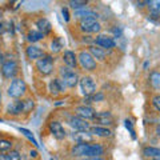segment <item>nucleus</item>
<instances>
[{"mask_svg": "<svg viewBox=\"0 0 160 160\" xmlns=\"http://www.w3.org/2000/svg\"><path fill=\"white\" fill-rule=\"evenodd\" d=\"M59 73H60V80L66 84V87L73 88L79 82L78 73L75 72L73 69L68 68V67H62L60 68V71H59Z\"/></svg>", "mask_w": 160, "mask_h": 160, "instance_id": "obj_1", "label": "nucleus"}, {"mask_svg": "<svg viewBox=\"0 0 160 160\" xmlns=\"http://www.w3.org/2000/svg\"><path fill=\"white\" fill-rule=\"evenodd\" d=\"M26 91H27V86L23 79H13L12 83L8 87V95L16 100L19 98H22L26 93Z\"/></svg>", "mask_w": 160, "mask_h": 160, "instance_id": "obj_2", "label": "nucleus"}, {"mask_svg": "<svg viewBox=\"0 0 160 160\" xmlns=\"http://www.w3.org/2000/svg\"><path fill=\"white\" fill-rule=\"evenodd\" d=\"M78 62L80 64V67L86 71H93L96 69V60L93 59V56L88 51H82L78 55Z\"/></svg>", "mask_w": 160, "mask_h": 160, "instance_id": "obj_3", "label": "nucleus"}, {"mask_svg": "<svg viewBox=\"0 0 160 160\" xmlns=\"http://www.w3.org/2000/svg\"><path fill=\"white\" fill-rule=\"evenodd\" d=\"M36 68L38 71L44 75V76H48L53 72V59L51 56H44L40 60L36 62Z\"/></svg>", "mask_w": 160, "mask_h": 160, "instance_id": "obj_4", "label": "nucleus"}, {"mask_svg": "<svg viewBox=\"0 0 160 160\" xmlns=\"http://www.w3.org/2000/svg\"><path fill=\"white\" fill-rule=\"evenodd\" d=\"M80 88H82V92L86 95V98L96 93V83L91 76H83L80 79Z\"/></svg>", "mask_w": 160, "mask_h": 160, "instance_id": "obj_5", "label": "nucleus"}, {"mask_svg": "<svg viewBox=\"0 0 160 160\" xmlns=\"http://www.w3.org/2000/svg\"><path fill=\"white\" fill-rule=\"evenodd\" d=\"M80 29L86 33H96L100 32L102 26L96 19H83L80 20Z\"/></svg>", "mask_w": 160, "mask_h": 160, "instance_id": "obj_6", "label": "nucleus"}, {"mask_svg": "<svg viewBox=\"0 0 160 160\" xmlns=\"http://www.w3.org/2000/svg\"><path fill=\"white\" fill-rule=\"evenodd\" d=\"M68 123L73 129L82 131V132H87V131H89V128H91V126H89V123L87 120H84L79 116H71L68 119Z\"/></svg>", "mask_w": 160, "mask_h": 160, "instance_id": "obj_7", "label": "nucleus"}, {"mask_svg": "<svg viewBox=\"0 0 160 160\" xmlns=\"http://www.w3.org/2000/svg\"><path fill=\"white\" fill-rule=\"evenodd\" d=\"M95 44L100 48L106 49V51L107 49H112V48H115V46H116L113 38L107 36V35H99V36H96L95 38Z\"/></svg>", "mask_w": 160, "mask_h": 160, "instance_id": "obj_8", "label": "nucleus"}, {"mask_svg": "<svg viewBox=\"0 0 160 160\" xmlns=\"http://www.w3.org/2000/svg\"><path fill=\"white\" fill-rule=\"evenodd\" d=\"M18 64L13 60H8L2 66V73L6 79H12L15 78V75L18 73Z\"/></svg>", "mask_w": 160, "mask_h": 160, "instance_id": "obj_9", "label": "nucleus"}, {"mask_svg": "<svg viewBox=\"0 0 160 160\" xmlns=\"http://www.w3.org/2000/svg\"><path fill=\"white\" fill-rule=\"evenodd\" d=\"M93 122L98 124V126H102V127H107V126H112L113 124V118L111 112L108 111H103V112H99L96 113Z\"/></svg>", "mask_w": 160, "mask_h": 160, "instance_id": "obj_10", "label": "nucleus"}, {"mask_svg": "<svg viewBox=\"0 0 160 160\" xmlns=\"http://www.w3.org/2000/svg\"><path fill=\"white\" fill-rule=\"evenodd\" d=\"M76 113L79 118H82L84 120H93L95 116H96V112H95V109L91 107V106H78L76 107Z\"/></svg>", "mask_w": 160, "mask_h": 160, "instance_id": "obj_11", "label": "nucleus"}, {"mask_svg": "<svg viewBox=\"0 0 160 160\" xmlns=\"http://www.w3.org/2000/svg\"><path fill=\"white\" fill-rule=\"evenodd\" d=\"M48 128H49V131H51L52 136L55 139H58V140H63L67 136L66 129H64V127L62 126V123H59V122H51Z\"/></svg>", "mask_w": 160, "mask_h": 160, "instance_id": "obj_12", "label": "nucleus"}, {"mask_svg": "<svg viewBox=\"0 0 160 160\" xmlns=\"http://www.w3.org/2000/svg\"><path fill=\"white\" fill-rule=\"evenodd\" d=\"M103 153H104V148L100 144H91V143L86 144L84 158H100Z\"/></svg>", "mask_w": 160, "mask_h": 160, "instance_id": "obj_13", "label": "nucleus"}, {"mask_svg": "<svg viewBox=\"0 0 160 160\" xmlns=\"http://www.w3.org/2000/svg\"><path fill=\"white\" fill-rule=\"evenodd\" d=\"M26 55H27V58L29 60H40L42 58L46 56V53H44L43 49L40 47H38V46H33V44H31V46L27 47Z\"/></svg>", "mask_w": 160, "mask_h": 160, "instance_id": "obj_14", "label": "nucleus"}, {"mask_svg": "<svg viewBox=\"0 0 160 160\" xmlns=\"http://www.w3.org/2000/svg\"><path fill=\"white\" fill-rule=\"evenodd\" d=\"M7 112L9 115H13V116H18V115L24 112V100H15V102L9 103L7 107Z\"/></svg>", "mask_w": 160, "mask_h": 160, "instance_id": "obj_15", "label": "nucleus"}, {"mask_svg": "<svg viewBox=\"0 0 160 160\" xmlns=\"http://www.w3.org/2000/svg\"><path fill=\"white\" fill-rule=\"evenodd\" d=\"M63 62L66 64V67L73 69L78 66V56L75 55V52L67 49V51H64V53H63Z\"/></svg>", "mask_w": 160, "mask_h": 160, "instance_id": "obj_16", "label": "nucleus"}, {"mask_svg": "<svg viewBox=\"0 0 160 160\" xmlns=\"http://www.w3.org/2000/svg\"><path fill=\"white\" fill-rule=\"evenodd\" d=\"M89 132L93 136H98V138H111L112 136L111 129L107 127H102V126H92L89 128Z\"/></svg>", "mask_w": 160, "mask_h": 160, "instance_id": "obj_17", "label": "nucleus"}, {"mask_svg": "<svg viewBox=\"0 0 160 160\" xmlns=\"http://www.w3.org/2000/svg\"><path fill=\"white\" fill-rule=\"evenodd\" d=\"M66 88V84H64L60 79H53L49 83V92H51L53 96H58L59 93H62Z\"/></svg>", "mask_w": 160, "mask_h": 160, "instance_id": "obj_18", "label": "nucleus"}, {"mask_svg": "<svg viewBox=\"0 0 160 160\" xmlns=\"http://www.w3.org/2000/svg\"><path fill=\"white\" fill-rule=\"evenodd\" d=\"M88 52L92 55L93 59H98V60H100V62H104L106 58H107V51L98 47V46H91L88 48Z\"/></svg>", "mask_w": 160, "mask_h": 160, "instance_id": "obj_19", "label": "nucleus"}, {"mask_svg": "<svg viewBox=\"0 0 160 160\" xmlns=\"http://www.w3.org/2000/svg\"><path fill=\"white\" fill-rule=\"evenodd\" d=\"M73 140L76 143H91L92 139H93V135L91 132H82V131H78L76 133L72 135Z\"/></svg>", "mask_w": 160, "mask_h": 160, "instance_id": "obj_20", "label": "nucleus"}, {"mask_svg": "<svg viewBox=\"0 0 160 160\" xmlns=\"http://www.w3.org/2000/svg\"><path fill=\"white\" fill-rule=\"evenodd\" d=\"M36 27H38V31H40L43 35L49 33V32H51V29H52L51 23H49L46 18L38 19V20H36Z\"/></svg>", "mask_w": 160, "mask_h": 160, "instance_id": "obj_21", "label": "nucleus"}, {"mask_svg": "<svg viewBox=\"0 0 160 160\" xmlns=\"http://www.w3.org/2000/svg\"><path fill=\"white\" fill-rule=\"evenodd\" d=\"M143 155H144V158L159 160L160 159V148H158V147H144L143 148Z\"/></svg>", "mask_w": 160, "mask_h": 160, "instance_id": "obj_22", "label": "nucleus"}, {"mask_svg": "<svg viewBox=\"0 0 160 160\" xmlns=\"http://www.w3.org/2000/svg\"><path fill=\"white\" fill-rule=\"evenodd\" d=\"M75 16L79 18L80 20H83V19H96V13H95L92 9H89V8H82V9H76L75 11Z\"/></svg>", "mask_w": 160, "mask_h": 160, "instance_id": "obj_23", "label": "nucleus"}, {"mask_svg": "<svg viewBox=\"0 0 160 160\" xmlns=\"http://www.w3.org/2000/svg\"><path fill=\"white\" fill-rule=\"evenodd\" d=\"M148 9L151 16H160V0H152V2H147Z\"/></svg>", "mask_w": 160, "mask_h": 160, "instance_id": "obj_24", "label": "nucleus"}, {"mask_svg": "<svg viewBox=\"0 0 160 160\" xmlns=\"http://www.w3.org/2000/svg\"><path fill=\"white\" fill-rule=\"evenodd\" d=\"M63 47H64V43H63L62 38H55V39L52 40V43H51V51H52V52L58 53V52L62 51Z\"/></svg>", "mask_w": 160, "mask_h": 160, "instance_id": "obj_25", "label": "nucleus"}, {"mask_svg": "<svg viewBox=\"0 0 160 160\" xmlns=\"http://www.w3.org/2000/svg\"><path fill=\"white\" fill-rule=\"evenodd\" d=\"M149 83H151V86L153 88H160V72L158 71H153L151 72V75H149Z\"/></svg>", "mask_w": 160, "mask_h": 160, "instance_id": "obj_26", "label": "nucleus"}, {"mask_svg": "<svg viewBox=\"0 0 160 160\" xmlns=\"http://www.w3.org/2000/svg\"><path fill=\"white\" fill-rule=\"evenodd\" d=\"M43 38H44V35L40 31H38V29H33V31H31L28 33V40L29 42H32V43L39 42V40H42Z\"/></svg>", "mask_w": 160, "mask_h": 160, "instance_id": "obj_27", "label": "nucleus"}, {"mask_svg": "<svg viewBox=\"0 0 160 160\" xmlns=\"http://www.w3.org/2000/svg\"><path fill=\"white\" fill-rule=\"evenodd\" d=\"M12 149V142L8 139H0V152H8Z\"/></svg>", "mask_w": 160, "mask_h": 160, "instance_id": "obj_28", "label": "nucleus"}, {"mask_svg": "<svg viewBox=\"0 0 160 160\" xmlns=\"http://www.w3.org/2000/svg\"><path fill=\"white\" fill-rule=\"evenodd\" d=\"M87 4H88V2H86V0H71V2H69V6H71L75 11H76V9L86 8Z\"/></svg>", "mask_w": 160, "mask_h": 160, "instance_id": "obj_29", "label": "nucleus"}, {"mask_svg": "<svg viewBox=\"0 0 160 160\" xmlns=\"http://www.w3.org/2000/svg\"><path fill=\"white\" fill-rule=\"evenodd\" d=\"M33 107H35L33 100H31V99L24 100V113H27V112H29V111H32Z\"/></svg>", "mask_w": 160, "mask_h": 160, "instance_id": "obj_30", "label": "nucleus"}, {"mask_svg": "<svg viewBox=\"0 0 160 160\" xmlns=\"http://www.w3.org/2000/svg\"><path fill=\"white\" fill-rule=\"evenodd\" d=\"M19 131L20 132H22V133H24V135H26V136L29 139V140H31V142L35 144V146H38V142H36V140H35V138H33V135L31 133V132H29L28 131V129H26V128H19Z\"/></svg>", "mask_w": 160, "mask_h": 160, "instance_id": "obj_31", "label": "nucleus"}, {"mask_svg": "<svg viewBox=\"0 0 160 160\" xmlns=\"http://www.w3.org/2000/svg\"><path fill=\"white\" fill-rule=\"evenodd\" d=\"M152 106L156 108L158 111H160V95H155L152 98Z\"/></svg>", "mask_w": 160, "mask_h": 160, "instance_id": "obj_32", "label": "nucleus"}, {"mask_svg": "<svg viewBox=\"0 0 160 160\" xmlns=\"http://www.w3.org/2000/svg\"><path fill=\"white\" fill-rule=\"evenodd\" d=\"M8 159L9 160H22V156H20V153L18 151H11L8 153Z\"/></svg>", "mask_w": 160, "mask_h": 160, "instance_id": "obj_33", "label": "nucleus"}, {"mask_svg": "<svg viewBox=\"0 0 160 160\" xmlns=\"http://www.w3.org/2000/svg\"><path fill=\"white\" fill-rule=\"evenodd\" d=\"M126 127H127V129H129V132H131L132 138L135 139V129H133V127H132V123L129 122V120H126Z\"/></svg>", "mask_w": 160, "mask_h": 160, "instance_id": "obj_34", "label": "nucleus"}, {"mask_svg": "<svg viewBox=\"0 0 160 160\" xmlns=\"http://www.w3.org/2000/svg\"><path fill=\"white\" fill-rule=\"evenodd\" d=\"M62 13H63V16H64V20H66V22H68V20H69L68 9H67V8H63V9H62Z\"/></svg>", "mask_w": 160, "mask_h": 160, "instance_id": "obj_35", "label": "nucleus"}, {"mask_svg": "<svg viewBox=\"0 0 160 160\" xmlns=\"http://www.w3.org/2000/svg\"><path fill=\"white\" fill-rule=\"evenodd\" d=\"M80 160H104L103 158H84V159H80Z\"/></svg>", "mask_w": 160, "mask_h": 160, "instance_id": "obj_36", "label": "nucleus"}, {"mask_svg": "<svg viewBox=\"0 0 160 160\" xmlns=\"http://www.w3.org/2000/svg\"><path fill=\"white\" fill-rule=\"evenodd\" d=\"M0 160H9V159H8V155L0 153Z\"/></svg>", "mask_w": 160, "mask_h": 160, "instance_id": "obj_37", "label": "nucleus"}, {"mask_svg": "<svg viewBox=\"0 0 160 160\" xmlns=\"http://www.w3.org/2000/svg\"><path fill=\"white\" fill-rule=\"evenodd\" d=\"M155 132H156V136L160 138V124H159V126H156V129H155Z\"/></svg>", "mask_w": 160, "mask_h": 160, "instance_id": "obj_38", "label": "nucleus"}, {"mask_svg": "<svg viewBox=\"0 0 160 160\" xmlns=\"http://www.w3.org/2000/svg\"><path fill=\"white\" fill-rule=\"evenodd\" d=\"M29 155H31V158H38V152L36 151H32V149H31V152H29Z\"/></svg>", "mask_w": 160, "mask_h": 160, "instance_id": "obj_39", "label": "nucleus"}, {"mask_svg": "<svg viewBox=\"0 0 160 160\" xmlns=\"http://www.w3.org/2000/svg\"><path fill=\"white\" fill-rule=\"evenodd\" d=\"M0 103H2V92H0Z\"/></svg>", "mask_w": 160, "mask_h": 160, "instance_id": "obj_40", "label": "nucleus"}, {"mask_svg": "<svg viewBox=\"0 0 160 160\" xmlns=\"http://www.w3.org/2000/svg\"><path fill=\"white\" fill-rule=\"evenodd\" d=\"M51 160H56V159H55V158H52V159H51Z\"/></svg>", "mask_w": 160, "mask_h": 160, "instance_id": "obj_41", "label": "nucleus"}, {"mask_svg": "<svg viewBox=\"0 0 160 160\" xmlns=\"http://www.w3.org/2000/svg\"><path fill=\"white\" fill-rule=\"evenodd\" d=\"M159 160H160V159H159Z\"/></svg>", "mask_w": 160, "mask_h": 160, "instance_id": "obj_42", "label": "nucleus"}]
</instances>
